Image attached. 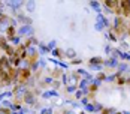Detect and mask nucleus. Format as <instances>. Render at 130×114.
<instances>
[{
    "label": "nucleus",
    "instance_id": "f257e3e1",
    "mask_svg": "<svg viewBox=\"0 0 130 114\" xmlns=\"http://www.w3.org/2000/svg\"><path fill=\"white\" fill-rule=\"evenodd\" d=\"M6 35H8V38H9V39L13 38V35H15V27H13V26L8 27V30H6Z\"/></svg>",
    "mask_w": 130,
    "mask_h": 114
},
{
    "label": "nucleus",
    "instance_id": "f03ea898",
    "mask_svg": "<svg viewBox=\"0 0 130 114\" xmlns=\"http://www.w3.org/2000/svg\"><path fill=\"white\" fill-rule=\"evenodd\" d=\"M0 47H2L5 51L9 48V45H8V42H6V39H5V38H0Z\"/></svg>",
    "mask_w": 130,
    "mask_h": 114
},
{
    "label": "nucleus",
    "instance_id": "7ed1b4c3",
    "mask_svg": "<svg viewBox=\"0 0 130 114\" xmlns=\"http://www.w3.org/2000/svg\"><path fill=\"white\" fill-rule=\"evenodd\" d=\"M105 5H106L108 8H114V9L118 8V2H105Z\"/></svg>",
    "mask_w": 130,
    "mask_h": 114
},
{
    "label": "nucleus",
    "instance_id": "20e7f679",
    "mask_svg": "<svg viewBox=\"0 0 130 114\" xmlns=\"http://www.w3.org/2000/svg\"><path fill=\"white\" fill-rule=\"evenodd\" d=\"M24 101L26 102H28V104H31L33 102V95L28 92V93H26V96H24Z\"/></svg>",
    "mask_w": 130,
    "mask_h": 114
},
{
    "label": "nucleus",
    "instance_id": "39448f33",
    "mask_svg": "<svg viewBox=\"0 0 130 114\" xmlns=\"http://www.w3.org/2000/svg\"><path fill=\"white\" fill-rule=\"evenodd\" d=\"M52 75H54V78H58V77L61 75V71H60V69H55V71H54V74H52Z\"/></svg>",
    "mask_w": 130,
    "mask_h": 114
},
{
    "label": "nucleus",
    "instance_id": "423d86ee",
    "mask_svg": "<svg viewBox=\"0 0 130 114\" xmlns=\"http://www.w3.org/2000/svg\"><path fill=\"white\" fill-rule=\"evenodd\" d=\"M0 113L2 114H11V111H9L8 108H0Z\"/></svg>",
    "mask_w": 130,
    "mask_h": 114
},
{
    "label": "nucleus",
    "instance_id": "0eeeda50",
    "mask_svg": "<svg viewBox=\"0 0 130 114\" xmlns=\"http://www.w3.org/2000/svg\"><path fill=\"white\" fill-rule=\"evenodd\" d=\"M91 63H100V59L97 57V59H91Z\"/></svg>",
    "mask_w": 130,
    "mask_h": 114
},
{
    "label": "nucleus",
    "instance_id": "6e6552de",
    "mask_svg": "<svg viewBox=\"0 0 130 114\" xmlns=\"http://www.w3.org/2000/svg\"><path fill=\"white\" fill-rule=\"evenodd\" d=\"M6 18H8V17H6V15H3V14H0V23H2V21H5V20H6Z\"/></svg>",
    "mask_w": 130,
    "mask_h": 114
},
{
    "label": "nucleus",
    "instance_id": "1a4fd4ad",
    "mask_svg": "<svg viewBox=\"0 0 130 114\" xmlns=\"http://www.w3.org/2000/svg\"><path fill=\"white\" fill-rule=\"evenodd\" d=\"M79 62H81V60H78V59H75V60H73V62H72V63H73V65H78Z\"/></svg>",
    "mask_w": 130,
    "mask_h": 114
},
{
    "label": "nucleus",
    "instance_id": "9d476101",
    "mask_svg": "<svg viewBox=\"0 0 130 114\" xmlns=\"http://www.w3.org/2000/svg\"><path fill=\"white\" fill-rule=\"evenodd\" d=\"M82 114H84V113H82Z\"/></svg>",
    "mask_w": 130,
    "mask_h": 114
}]
</instances>
